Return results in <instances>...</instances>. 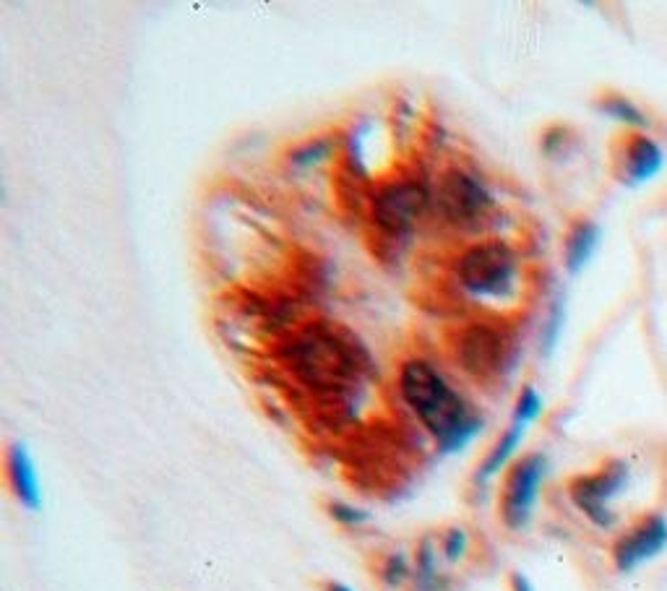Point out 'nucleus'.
Listing matches in <instances>:
<instances>
[{
	"label": "nucleus",
	"mask_w": 667,
	"mask_h": 591,
	"mask_svg": "<svg viewBox=\"0 0 667 591\" xmlns=\"http://www.w3.org/2000/svg\"><path fill=\"white\" fill-rule=\"evenodd\" d=\"M272 360L326 415H342L376 373L366 341L345 323L308 315L272 339Z\"/></svg>",
	"instance_id": "nucleus-1"
},
{
	"label": "nucleus",
	"mask_w": 667,
	"mask_h": 591,
	"mask_svg": "<svg viewBox=\"0 0 667 591\" xmlns=\"http://www.w3.org/2000/svg\"><path fill=\"white\" fill-rule=\"evenodd\" d=\"M449 279L470 315L514 318L525 300V256L508 237L483 235L459 243L449 258Z\"/></svg>",
	"instance_id": "nucleus-2"
},
{
	"label": "nucleus",
	"mask_w": 667,
	"mask_h": 591,
	"mask_svg": "<svg viewBox=\"0 0 667 591\" xmlns=\"http://www.w3.org/2000/svg\"><path fill=\"white\" fill-rule=\"evenodd\" d=\"M396 391L404 407L446 456L462 453L485 430L483 412L428 357H407L399 366Z\"/></svg>",
	"instance_id": "nucleus-3"
},
{
	"label": "nucleus",
	"mask_w": 667,
	"mask_h": 591,
	"mask_svg": "<svg viewBox=\"0 0 667 591\" xmlns=\"http://www.w3.org/2000/svg\"><path fill=\"white\" fill-rule=\"evenodd\" d=\"M433 215V177L412 167L389 170L368 188L366 243L383 264L402 260L421 224Z\"/></svg>",
	"instance_id": "nucleus-4"
},
{
	"label": "nucleus",
	"mask_w": 667,
	"mask_h": 591,
	"mask_svg": "<svg viewBox=\"0 0 667 591\" xmlns=\"http://www.w3.org/2000/svg\"><path fill=\"white\" fill-rule=\"evenodd\" d=\"M446 357L464 378L491 389L508 381L519 366L521 336L517 321L464 315L444 334Z\"/></svg>",
	"instance_id": "nucleus-5"
},
{
	"label": "nucleus",
	"mask_w": 667,
	"mask_h": 591,
	"mask_svg": "<svg viewBox=\"0 0 667 591\" xmlns=\"http://www.w3.org/2000/svg\"><path fill=\"white\" fill-rule=\"evenodd\" d=\"M495 201L491 185L478 170L464 162H446L433 177V219L446 230L467 235L470 240L483 237L495 222Z\"/></svg>",
	"instance_id": "nucleus-6"
},
{
	"label": "nucleus",
	"mask_w": 667,
	"mask_h": 591,
	"mask_svg": "<svg viewBox=\"0 0 667 591\" xmlns=\"http://www.w3.org/2000/svg\"><path fill=\"white\" fill-rule=\"evenodd\" d=\"M548 474L545 453H527L508 466L501 490V519L511 532H521L532 519L542 479Z\"/></svg>",
	"instance_id": "nucleus-7"
},
{
	"label": "nucleus",
	"mask_w": 667,
	"mask_h": 591,
	"mask_svg": "<svg viewBox=\"0 0 667 591\" xmlns=\"http://www.w3.org/2000/svg\"><path fill=\"white\" fill-rule=\"evenodd\" d=\"M629 485V466L623 462H610L600 472L582 474L571 479L568 495L574 506L593 521L595 526L610 529L616 524V513L610 511V500Z\"/></svg>",
	"instance_id": "nucleus-8"
},
{
	"label": "nucleus",
	"mask_w": 667,
	"mask_h": 591,
	"mask_svg": "<svg viewBox=\"0 0 667 591\" xmlns=\"http://www.w3.org/2000/svg\"><path fill=\"white\" fill-rule=\"evenodd\" d=\"M667 547V521L663 517H646L642 524L631 529L616 542L613 558L618 570L629 573Z\"/></svg>",
	"instance_id": "nucleus-9"
},
{
	"label": "nucleus",
	"mask_w": 667,
	"mask_h": 591,
	"mask_svg": "<svg viewBox=\"0 0 667 591\" xmlns=\"http://www.w3.org/2000/svg\"><path fill=\"white\" fill-rule=\"evenodd\" d=\"M5 483H9L13 498L26 511H39L43 508V490H39L37 470H34V462L24 443H9V449H5Z\"/></svg>",
	"instance_id": "nucleus-10"
},
{
	"label": "nucleus",
	"mask_w": 667,
	"mask_h": 591,
	"mask_svg": "<svg viewBox=\"0 0 667 591\" xmlns=\"http://www.w3.org/2000/svg\"><path fill=\"white\" fill-rule=\"evenodd\" d=\"M663 149L642 134L631 136L621 149V175L631 185L655 177L663 170Z\"/></svg>",
	"instance_id": "nucleus-11"
},
{
	"label": "nucleus",
	"mask_w": 667,
	"mask_h": 591,
	"mask_svg": "<svg viewBox=\"0 0 667 591\" xmlns=\"http://www.w3.org/2000/svg\"><path fill=\"white\" fill-rule=\"evenodd\" d=\"M342 136L336 134H315L306 136V139L295 141L290 149L285 151V162L292 170H313L329 160H340Z\"/></svg>",
	"instance_id": "nucleus-12"
},
{
	"label": "nucleus",
	"mask_w": 667,
	"mask_h": 591,
	"mask_svg": "<svg viewBox=\"0 0 667 591\" xmlns=\"http://www.w3.org/2000/svg\"><path fill=\"white\" fill-rule=\"evenodd\" d=\"M597 245H600V227L589 222V219H576L568 227L566 240H563V264H566V271L579 274L593 260Z\"/></svg>",
	"instance_id": "nucleus-13"
},
{
	"label": "nucleus",
	"mask_w": 667,
	"mask_h": 591,
	"mask_svg": "<svg viewBox=\"0 0 667 591\" xmlns=\"http://www.w3.org/2000/svg\"><path fill=\"white\" fill-rule=\"evenodd\" d=\"M525 432H527V428L519 422H511L504 432H501V438L493 443V449L485 453V459L478 466V474H474V479H478L480 485L491 483L495 474H501V470H506L508 462L514 459V453H517V449L521 445V441H525Z\"/></svg>",
	"instance_id": "nucleus-14"
},
{
	"label": "nucleus",
	"mask_w": 667,
	"mask_h": 591,
	"mask_svg": "<svg viewBox=\"0 0 667 591\" xmlns=\"http://www.w3.org/2000/svg\"><path fill=\"white\" fill-rule=\"evenodd\" d=\"M417 591H438V545L433 537H423L412 563Z\"/></svg>",
	"instance_id": "nucleus-15"
},
{
	"label": "nucleus",
	"mask_w": 667,
	"mask_h": 591,
	"mask_svg": "<svg viewBox=\"0 0 667 591\" xmlns=\"http://www.w3.org/2000/svg\"><path fill=\"white\" fill-rule=\"evenodd\" d=\"M597 107H600L605 115H610V118L631 123V126H639V128L646 126V118L642 115V109H639L636 105H631V102L621 97V94H608V97H602L600 102H597Z\"/></svg>",
	"instance_id": "nucleus-16"
},
{
	"label": "nucleus",
	"mask_w": 667,
	"mask_h": 591,
	"mask_svg": "<svg viewBox=\"0 0 667 591\" xmlns=\"http://www.w3.org/2000/svg\"><path fill=\"white\" fill-rule=\"evenodd\" d=\"M378 576H381V581L387 583L389 589H399L404 587L412 576V563L404 553H389L387 558L381 560V566H378Z\"/></svg>",
	"instance_id": "nucleus-17"
},
{
	"label": "nucleus",
	"mask_w": 667,
	"mask_h": 591,
	"mask_svg": "<svg viewBox=\"0 0 667 591\" xmlns=\"http://www.w3.org/2000/svg\"><path fill=\"white\" fill-rule=\"evenodd\" d=\"M326 513H329V519L334 521V524L347 526V529L366 526L370 521V511H366V508H360V506L345 503V500H329Z\"/></svg>",
	"instance_id": "nucleus-18"
},
{
	"label": "nucleus",
	"mask_w": 667,
	"mask_h": 591,
	"mask_svg": "<svg viewBox=\"0 0 667 591\" xmlns=\"http://www.w3.org/2000/svg\"><path fill=\"white\" fill-rule=\"evenodd\" d=\"M540 415H542V396L534 391V386H521L517 404H514L511 422H519L525 425V428H529Z\"/></svg>",
	"instance_id": "nucleus-19"
},
{
	"label": "nucleus",
	"mask_w": 667,
	"mask_h": 591,
	"mask_svg": "<svg viewBox=\"0 0 667 591\" xmlns=\"http://www.w3.org/2000/svg\"><path fill=\"white\" fill-rule=\"evenodd\" d=\"M467 547H470V537L462 526H449L444 529L441 537H438V549L444 553V558L449 563H457L464 558Z\"/></svg>",
	"instance_id": "nucleus-20"
},
{
	"label": "nucleus",
	"mask_w": 667,
	"mask_h": 591,
	"mask_svg": "<svg viewBox=\"0 0 667 591\" xmlns=\"http://www.w3.org/2000/svg\"><path fill=\"white\" fill-rule=\"evenodd\" d=\"M563 328V305L561 302H555L553 311H550L548 315V323L545 328H542V352H553L555 349V341H559V334Z\"/></svg>",
	"instance_id": "nucleus-21"
},
{
	"label": "nucleus",
	"mask_w": 667,
	"mask_h": 591,
	"mask_svg": "<svg viewBox=\"0 0 667 591\" xmlns=\"http://www.w3.org/2000/svg\"><path fill=\"white\" fill-rule=\"evenodd\" d=\"M511 591H534V587L525 573H511Z\"/></svg>",
	"instance_id": "nucleus-22"
},
{
	"label": "nucleus",
	"mask_w": 667,
	"mask_h": 591,
	"mask_svg": "<svg viewBox=\"0 0 667 591\" xmlns=\"http://www.w3.org/2000/svg\"><path fill=\"white\" fill-rule=\"evenodd\" d=\"M321 589L323 591H355V589H349L347 583H342V581H326Z\"/></svg>",
	"instance_id": "nucleus-23"
}]
</instances>
